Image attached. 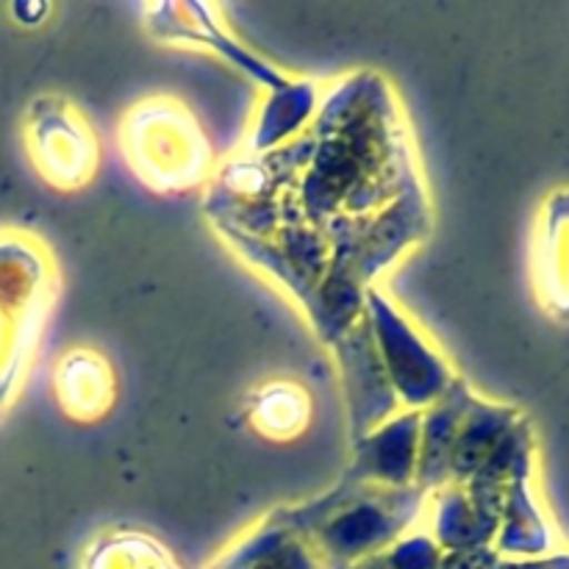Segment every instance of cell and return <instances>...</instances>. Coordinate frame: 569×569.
Segmentation results:
<instances>
[{
    "mask_svg": "<svg viewBox=\"0 0 569 569\" xmlns=\"http://www.w3.org/2000/svg\"><path fill=\"white\" fill-rule=\"evenodd\" d=\"M59 406L81 422H92L109 411L114 400V376L109 361L94 350H72L56 370Z\"/></svg>",
    "mask_w": 569,
    "mask_h": 569,
    "instance_id": "7c38bea8",
    "label": "cell"
},
{
    "mask_svg": "<svg viewBox=\"0 0 569 569\" xmlns=\"http://www.w3.org/2000/svg\"><path fill=\"white\" fill-rule=\"evenodd\" d=\"M442 569H569V553L542 559H506L495 548L445 553Z\"/></svg>",
    "mask_w": 569,
    "mask_h": 569,
    "instance_id": "e0dca14e",
    "label": "cell"
},
{
    "mask_svg": "<svg viewBox=\"0 0 569 569\" xmlns=\"http://www.w3.org/2000/svg\"><path fill=\"white\" fill-rule=\"evenodd\" d=\"M309 133L315 153L295 203L320 231L387 209L422 178L398 98L376 72H356L331 87Z\"/></svg>",
    "mask_w": 569,
    "mask_h": 569,
    "instance_id": "6da1fadb",
    "label": "cell"
},
{
    "mask_svg": "<svg viewBox=\"0 0 569 569\" xmlns=\"http://www.w3.org/2000/svg\"><path fill=\"white\" fill-rule=\"evenodd\" d=\"M148 31L156 39L164 42H189L200 44V48H211L214 53L226 56L228 61L242 67L253 81L267 87V92H278L287 87L292 78L278 72L267 61L256 59L253 53L233 42L226 31L214 22V9L200 3H164V6H150L148 9Z\"/></svg>",
    "mask_w": 569,
    "mask_h": 569,
    "instance_id": "ba28073f",
    "label": "cell"
},
{
    "mask_svg": "<svg viewBox=\"0 0 569 569\" xmlns=\"http://www.w3.org/2000/svg\"><path fill=\"white\" fill-rule=\"evenodd\" d=\"M120 142L133 176L156 192L198 189L217 172L209 137L176 98H148L133 106L122 120Z\"/></svg>",
    "mask_w": 569,
    "mask_h": 569,
    "instance_id": "3957f363",
    "label": "cell"
},
{
    "mask_svg": "<svg viewBox=\"0 0 569 569\" xmlns=\"http://www.w3.org/2000/svg\"><path fill=\"white\" fill-rule=\"evenodd\" d=\"M244 415L259 437L289 442L309 428L311 395L292 378H272L248 395Z\"/></svg>",
    "mask_w": 569,
    "mask_h": 569,
    "instance_id": "4fadbf2b",
    "label": "cell"
},
{
    "mask_svg": "<svg viewBox=\"0 0 569 569\" xmlns=\"http://www.w3.org/2000/svg\"><path fill=\"white\" fill-rule=\"evenodd\" d=\"M320 94L311 81H289L287 87L270 92L264 109H261L259 122L250 131L244 153H267L289 144V139L300 137V128L315 120Z\"/></svg>",
    "mask_w": 569,
    "mask_h": 569,
    "instance_id": "9a60e30c",
    "label": "cell"
},
{
    "mask_svg": "<svg viewBox=\"0 0 569 569\" xmlns=\"http://www.w3.org/2000/svg\"><path fill=\"white\" fill-rule=\"evenodd\" d=\"M550 545V528L531 495V470H526L511 478L506 489L503 515L492 548L506 559H542Z\"/></svg>",
    "mask_w": 569,
    "mask_h": 569,
    "instance_id": "5bb4252c",
    "label": "cell"
},
{
    "mask_svg": "<svg viewBox=\"0 0 569 569\" xmlns=\"http://www.w3.org/2000/svg\"><path fill=\"white\" fill-rule=\"evenodd\" d=\"M470 398V383L465 378H456L437 403L422 409L420 456H417L415 483L426 489L428 495L439 492V489H445L450 483V450H453L456 433H459L461 417H465Z\"/></svg>",
    "mask_w": 569,
    "mask_h": 569,
    "instance_id": "8fae6325",
    "label": "cell"
},
{
    "mask_svg": "<svg viewBox=\"0 0 569 569\" xmlns=\"http://www.w3.org/2000/svg\"><path fill=\"white\" fill-rule=\"evenodd\" d=\"M389 569H442V548L433 542L428 531L406 533L403 539L392 545L387 553H381Z\"/></svg>",
    "mask_w": 569,
    "mask_h": 569,
    "instance_id": "ac0fdd59",
    "label": "cell"
},
{
    "mask_svg": "<svg viewBox=\"0 0 569 569\" xmlns=\"http://www.w3.org/2000/svg\"><path fill=\"white\" fill-rule=\"evenodd\" d=\"M83 569H181L144 531H109L87 550Z\"/></svg>",
    "mask_w": 569,
    "mask_h": 569,
    "instance_id": "2e32d148",
    "label": "cell"
},
{
    "mask_svg": "<svg viewBox=\"0 0 569 569\" xmlns=\"http://www.w3.org/2000/svg\"><path fill=\"white\" fill-rule=\"evenodd\" d=\"M26 142L37 170L59 189H78L98 170V139L64 98H37L28 109Z\"/></svg>",
    "mask_w": 569,
    "mask_h": 569,
    "instance_id": "5b68a950",
    "label": "cell"
},
{
    "mask_svg": "<svg viewBox=\"0 0 569 569\" xmlns=\"http://www.w3.org/2000/svg\"><path fill=\"white\" fill-rule=\"evenodd\" d=\"M331 348L337 353V367L339 376H342L350 439L356 442L387 420H392L398 415L400 400L389 383L387 370H383V361L378 356L376 342H372L370 322L365 315Z\"/></svg>",
    "mask_w": 569,
    "mask_h": 569,
    "instance_id": "8992f818",
    "label": "cell"
},
{
    "mask_svg": "<svg viewBox=\"0 0 569 569\" xmlns=\"http://www.w3.org/2000/svg\"><path fill=\"white\" fill-rule=\"evenodd\" d=\"M350 569H389V565L383 561V556L378 553V556H370V559L359 561V565H353Z\"/></svg>",
    "mask_w": 569,
    "mask_h": 569,
    "instance_id": "d6986e66",
    "label": "cell"
},
{
    "mask_svg": "<svg viewBox=\"0 0 569 569\" xmlns=\"http://www.w3.org/2000/svg\"><path fill=\"white\" fill-rule=\"evenodd\" d=\"M211 569H326L320 556L303 533L270 511L256 528H250L231 550L220 556Z\"/></svg>",
    "mask_w": 569,
    "mask_h": 569,
    "instance_id": "9c48e42d",
    "label": "cell"
},
{
    "mask_svg": "<svg viewBox=\"0 0 569 569\" xmlns=\"http://www.w3.org/2000/svg\"><path fill=\"white\" fill-rule=\"evenodd\" d=\"M422 411H398L392 420L353 442V459L345 470V481L370 487H411L420 456Z\"/></svg>",
    "mask_w": 569,
    "mask_h": 569,
    "instance_id": "52a82bcc",
    "label": "cell"
},
{
    "mask_svg": "<svg viewBox=\"0 0 569 569\" xmlns=\"http://www.w3.org/2000/svg\"><path fill=\"white\" fill-rule=\"evenodd\" d=\"M365 317L400 403L409 411L437 403L459 376L433 339L378 287L367 292Z\"/></svg>",
    "mask_w": 569,
    "mask_h": 569,
    "instance_id": "277c9868",
    "label": "cell"
},
{
    "mask_svg": "<svg viewBox=\"0 0 569 569\" xmlns=\"http://www.w3.org/2000/svg\"><path fill=\"white\" fill-rule=\"evenodd\" d=\"M522 415L511 406L489 403V400L472 395L461 417L459 433H456L453 450H450L448 487H461L470 481L483 465L495 456V450L503 445V439L515 431Z\"/></svg>",
    "mask_w": 569,
    "mask_h": 569,
    "instance_id": "30bf717a",
    "label": "cell"
},
{
    "mask_svg": "<svg viewBox=\"0 0 569 569\" xmlns=\"http://www.w3.org/2000/svg\"><path fill=\"white\" fill-rule=\"evenodd\" d=\"M431 495L422 487H370L339 481L320 498L276 509L287 526L303 533L326 569H350L387 553L426 517Z\"/></svg>",
    "mask_w": 569,
    "mask_h": 569,
    "instance_id": "7a4b0ae2",
    "label": "cell"
}]
</instances>
